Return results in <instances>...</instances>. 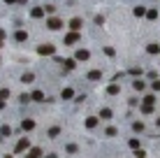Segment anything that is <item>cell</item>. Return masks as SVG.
<instances>
[{
    "instance_id": "30",
    "label": "cell",
    "mask_w": 160,
    "mask_h": 158,
    "mask_svg": "<svg viewBox=\"0 0 160 158\" xmlns=\"http://www.w3.org/2000/svg\"><path fill=\"white\" fill-rule=\"evenodd\" d=\"M74 65H77V63L72 61V58H67V61H65V68H70V70H72V68H74Z\"/></svg>"
},
{
    "instance_id": "2",
    "label": "cell",
    "mask_w": 160,
    "mask_h": 158,
    "mask_svg": "<svg viewBox=\"0 0 160 158\" xmlns=\"http://www.w3.org/2000/svg\"><path fill=\"white\" fill-rule=\"evenodd\" d=\"M81 26H84V21H81V19H72V21H70V30H72V33H79Z\"/></svg>"
},
{
    "instance_id": "11",
    "label": "cell",
    "mask_w": 160,
    "mask_h": 158,
    "mask_svg": "<svg viewBox=\"0 0 160 158\" xmlns=\"http://www.w3.org/2000/svg\"><path fill=\"white\" fill-rule=\"evenodd\" d=\"M33 100H35V102H42V100H44V93H42V91H33Z\"/></svg>"
},
{
    "instance_id": "27",
    "label": "cell",
    "mask_w": 160,
    "mask_h": 158,
    "mask_svg": "<svg viewBox=\"0 0 160 158\" xmlns=\"http://www.w3.org/2000/svg\"><path fill=\"white\" fill-rule=\"evenodd\" d=\"M65 149H67V153H77V144H67Z\"/></svg>"
},
{
    "instance_id": "32",
    "label": "cell",
    "mask_w": 160,
    "mask_h": 158,
    "mask_svg": "<svg viewBox=\"0 0 160 158\" xmlns=\"http://www.w3.org/2000/svg\"><path fill=\"white\" fill-rule=\"evenodd\" d=\"M2 40H5V30H0V42H2Z\"/></svg>"
},
{
    "instance_id": "6",
    "label": "cell",
    "mask_w": 160,
    "mask_h": 158,
    "mask_svg": "<svg viewBox=\"0 0 160 158\" xmlns=\"http://www.w3.org/2000/svg\"><path fill=\"white\" fill-rule=\"evenodd\" d=\"M21 128H23V130H35V121H33V119H23Z\"/></svg>"
},
{
    "instance_id": "16",
    "label": "cell",
    "mask_w": 160,
    "mask_h": 158,
    "mask_svg": "<svg viewBox=\"0 0 160 158\" xmlns=\"http://www.w3.org/2000/svg\"><path fill=\"white\" fill-rule=\"evenodd\" d=\"M63 98H65V100H72V98H74V91H72V88H65V91H63Z\"/></svg>"
},
{
    "instance_id": "4",
    "label": "cell",
    "mask_w": 160,
    "mask_h": 158,
    "mask_svg": "<svg viewBox=\"0 0 160 158\" xmlns=\"http://www.w3.org/2000/svg\"><path fill=\"white\" fill-rule=\"evenodd\" d=\"M88 58H90L88 49H79V51H77V61H88Z\"/></svg>"
},
{
    "instance_id": "33",
    "label": "cell",
    "mask_w": 160,
    "mask_h": 158,
    "mask_svg": "<svg viewBox=\"0 0 160 158\" xmlns=\"http://www.w3.org/2000/svg\"><path fill=\"white\" fill-rule=\"evenodd\" d=\"M5 2H9V5H12V2H16V0H5Z\"/></svg>"
},
{
    "instance_id": "34",
    "label": "cell",
    "mask_w": 160,
    "mask_h": 158,
    "mask_svg": "<svg viewBox=\"0 0 160 158\" xmlns=\"http://www.w3.org/2000/svg\"><path fill=\"white\" fill-rule=\"evenodd\" d=\"M158 126H160V116H158Z\"/></svg>"
},
{
    "instance_id": "19",
    "label": "cell",
    "mask_w": 160,
    "mask_h": 158,
    "mask_svg": "<svg viewBox=\"0 0 160 158\" xmlns=\"http://www.w3.org/2000/svg\"><path fill=\"white\" fill-rule=\"evenodd\" d=\"M144 14H146V7H142V5L135 7V17H144Z\"/></svg>"
},
{
    "instance_id": "8",
    "label": "cell",
    "mask_w": 160,
    "mask_h": 158,
    "mask_svg": "<svg viewBox=\"0 0 160 158\" xmlns=\"http://www.w3.org/2000/svg\"><path fill=\"white\" fill-rule=\"evenodd\" d=\"M86 77H88V79H90V81H98V79H100V77H102V72H100V70H90V72H88V74H86Z\"/></svg>"
},
{
    "instance_id": "26",
    "label": "cell",
    "mask_w": 160,
    "mask_h": 158,
    "mask_svg": "<svg viewBox=\"0 0 160 158\" xmlns=\"http://www.w3.org/2000/svg\"><path fill=\"white\" fill-rule=\"evenodd\" d=\"M153 100H156V96H146L144 98V105H153Z\"/></svg>"
},
{
    "instance_id": "9",
    "label": "cell",
    "mask_w": 160,
    "mask_h": 158,
    "mask_svg": "<svg viewBox=\"0 0 160 158\" xmlns=\"http://www.w3.org/2000/svg\"><path fill=\"white\" fill-rule=\"evenodd\" d=\"M21 81H23V84H33V81H35V74H33V72H26V74L21 77Z\"/></svg>"
},
{
    "instance_id": "3",
    "label": "cell",
    "mask_w": 160,
    "mask_h": 158,
    "mask_svg": "<svg viewBox=\"0 0 160 158\" xmlns=\"http://www.w3.org/2000/svg\"><path fill=\"white\" fill-rule=\"evenodd\" d=\"M46 26L51 28V30H58V28H63V21H61V19H49Z\"/></svg>"
},
{
    "instance_id": "15",
    "label": "cell",
    "mask_w": 160,
    "mask_h": 158,
    "mask_svg": "<svg viewBox=\"0 0 160 158\" xmlns=\"http://www.w3.org/2000/svg\"><path fill=\"white\" fill-rule=\"evenodd\" d=\"M58 132H61V128H58V126H53V128H49L46 135H49V137H58Z\"/></svg>"
},
{
    "instance_id": "1",
    "label": "cell",
    "mask_w": 160,
    "mask_h": 158,
    "mask_svg": "<svg viewBox=\"0 0 160 158\" xmlns=\"http://www.w3.org/2000/svg\"><path fill=\"white\" fill-rule=\"evenodd\" d=\"M37 53H42V56H53L56 49H53V44H40V47H37Z\"/></svg>"
},
{
    "instance_id": "35",
    "label": "cell",
    "mask_w": 160,
    "mask_h": 158,
    "mask_svg": "<svg viewBox=\"0 0 160 158\" xmlns=\"http://www.w3.org/2000/svg\"><path fill=\"white\" fill-rule=\"evenodd\" d=\"M7 158H12V156H7Z\"/></svg>"
},
{
    "instance_id": "10",
    "label": "cell",
    "mask_w": 160,
    "mask_h": 158,
    "mask_svg": "<svg viewBox=\"0 0 160 158\" xmlns=\"http://www.w3.org/2000/svg\"><path fill=\"white\" fill-rule=\"evenodd\" d=\"M40 156H42V149H37V147H35V149L28 151V156H26V158H40Z\"/></svg>"
},
{
    "instance_id": "17",
    "label": "cell",
    "mask_w": 160,
    "mask_h": 158,
    "mask_svg": "<svg viewBox=\"0 0 160 158\" xmlns=\"http://www.w3.org/2000/svg\"><path fill=\"white\" fill-rule=\"evenodd\" d=\"M30 14H33L35 19H40L42 14H44V9H42V7H33V12H30Z\"/></svg>"
},
{
    "instance_id": "29",
    "label": "cell",
    "mask_w": 160,
    "mask_h": 158,
    "mask_svg": "<svg viewBox=\"0 0 160 158\" xmlns=\"http://www.w3.org/2000/svg\"><path fill=\"white\" fill-rule=\"evenodd\" d=\"M105 135H107V137H114V135H116V128H107Z\"/></svg>"
},
{
    "instance_id": "23",
    "label": "cell",
    "mask_w": 160,
    "mask_h": 158,
    "mask_svg": "<svg viewBox=\"0 0 160 158\" xmlns=\"http://www.w3.org/2000/svg\"><path fill=\"white\" fill-rule=\"evenodd\" d=\"M9 98V91L7 88H2V91H0V100H2V102H5V100H7Z\"/></svg>"
},
{
    "instance_id": "31",
    "label": "cell",
    "mask_w": 160,
    "mask_h": 158,
    "mask_svg": "<svg viewBox=\"0 0 160 158\" xmlns=\"http://www.w3.org/2000/svg\"><path fill=\"white\" fill-rule=\"evenodd\" d=\"M153 88H156V91H160V79H156V81H153Z\"/></svg>"
},
{
    "instance_id": "7",
    "label": "cell",
    "mask_w": 160,
    "mask_h": 158,
    "mask_svg": "<svg viewBox=\"0 0 160 158\" xmlns=\"http://www.w3.org/2000/svg\"><path fill=\"white\" fill-rule=\"evenodd\" d=\"M28 144H30V142H28V137H23V140H21V142L16 144V153H21V151H26V149H28Z\"/></svg>"
},
{
    "instance_id": "14",
    "label": "cell",
    "mask_w": 160,
    "mask_h": 158,
    "mask_svg": "<svg viewBox=\"0 0 160 158\" xmlns=\"http://www.w3.org/2000/svg\"><path fill=\"white\" fill-rule=\"evenodd\" d=\"M95 126H98V119H95V116L86 119V128H95Z\"/></svg>"
},
{
    "instance_id": "13",
    "label": "cell",
    "mask_w": 160,
    "mask_h": 158,
    "mask_svg": "<svg viewBox=\"0 0 160 158\" xmlns=\"http://www.w3.org/2000/svg\"><path fill=\"white\" fill-rule=\"evenodd\" d=\"M100 119H111V109H109V107H105V109H102V112H100Z\"/></svg>"
},
{
    "instance_id": "28",
    "label": "cell",
    "mask_w": 160,
    "mask_h": 158,
    "mask_svg": "<svg viewBox=\"0 0 160 158\" xmlns=\"http://www.w3.org/2000/svg\"><path fill=\"white\" fill-rule=\"evenodd\" d=\"M146 17H149V19H156V17H158V12H156V9H149V12H146Z\"/></svg>"
},
{
    "instance_id": "21",
    "label": "cell",
    "mask_w": 160,
    "mask_h": 158,
    "mask_svg": "<svg viewBox=\"0 0 160 158\" xmlns=\"http://www.w3.org/2000/svg\"><path fill=\"white\" fill-rule=\"evenodd\" d=\"M144 86H146V84H144L142 79H135V88H137V91H144Z\"/></svg>"
},
{
    "instance_id": "12",
    "label": "cell",
    "mask_w": 160,
    "mask_h": 158,
    "mask_svg": "<svg viewBox=\"0 0 160 158\" xmlns=\"http://www.w3.org/2000/svg\"><path fill=\"white\" fill-rule=\"evenodd\" d=\"M26 33H23V30H19V33H14V40H16V42H26Z\"/></svg>"
},
{
    "instance_id": "20",
    "label": "cell",
    "mask_w": 160,
    "mask_h": 158,
    "mask_svg": "<svg viewBox=\"0 0 160 158\" xmlns=\"http://www.w3.org/2000/svg\"><path fill=\"white\" fill-rule=\"evenodd\" d=\"M0 135H2V137L12 135V128H9V126H2V128H0Z\"/></svg>"
},
{
    "instance_id": "24",
    "label": "cell",
    "mask_w": 160,
    "mask_h": 158,
    "mask_svg": "<svg viewBox=\"0 0 160 158\" xmlns=\"http://www.w3.org/2000/svg\"><path fill=\"white\" fill-rule=\"evenodd\" d=\"M132 128H135V132H142V130H144V123H142V121H137Z\"/></svg>"
},
{
    "instance_id": "22",
    "label": "cell",
    "mask_w": 160,
    "mask_h": 158,
    "mask_svg": "<svg viewBox=\"0 0 160 158\" xmlns=\"http://www.w3.org/2000/svg\"><path fill=\"white\" fill-rule=\"evenodd\" d=\"M107 93H109V96H116V93H118V86H116V84H111V86L107 88Z\"/></svg>"
},
{
    "instance_id": "25",
    "label": "cell",
    "mask_w": 160,
    "mask_h": 158,
    "mask_svg": "<svg viewBox=\"0 0 160 158\" xmlns=\"http://www.w3.org/2000/svg\"><path fill=\"white\" fill-rule=\"evenodd\" d=\"M142 112H144V114H151V112H153V105H142Z\"/></svg>"
},
{
    "instance_id": "18",
    "label": "cell",
    "mask_w": 160,
    "mask_h": 158,
    "mask_svg": "<svg viewBox=\"0 0 160 158\" xmlns=\"http://www.w3.org/2000/svg\"><path fill=\"white\" fill-rule=\"evenodd\" d=\"M146 51H149V53H158L160 51V44H149V47H146Z\"/></svg>"
},
{
    "instance_id": "5",
    "label": "cell",
    "mask_w": 160,
    "mask_h": 158,
    "mask_svg": "<svg viewBox=\"0 0 160 158\" xmlns=\"http://www.w3.org/2000/svg\"><path fill=\"white\" fill-rule=\"evenodd\" d=\"M77 40H79V33H67V35H65V44H67V47L74 44Z\"/></svg>"
}]
</instances>
